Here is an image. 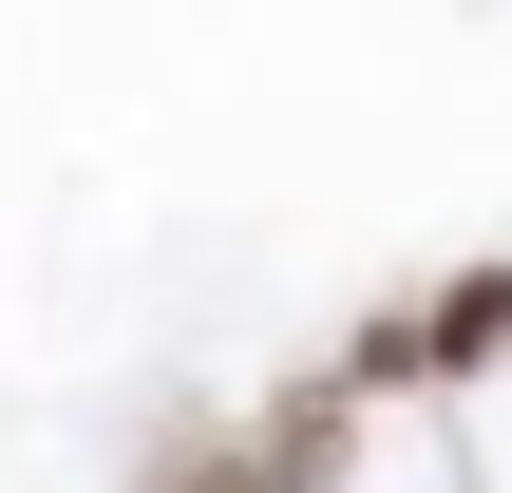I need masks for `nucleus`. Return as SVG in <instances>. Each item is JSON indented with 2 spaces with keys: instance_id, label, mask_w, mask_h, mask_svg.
Wrapping results in <instances>:
<instances>
[{
  "instance_id": "f257e3e1",
  "label": "nucleus",
  "mask_w": 512,
  "mask_h": 493,
  "mask_svg": "<svg viewBox=\"0 0 512 493\" xmlns=\"http://www.w3.org/2000/svg\"><path fill=\"white\" fill-rule=\"evenodd\" d=\"M512 361V266H475V285H437L399 342H380V380H494Z\"/></svg>"
}]
</instances>
